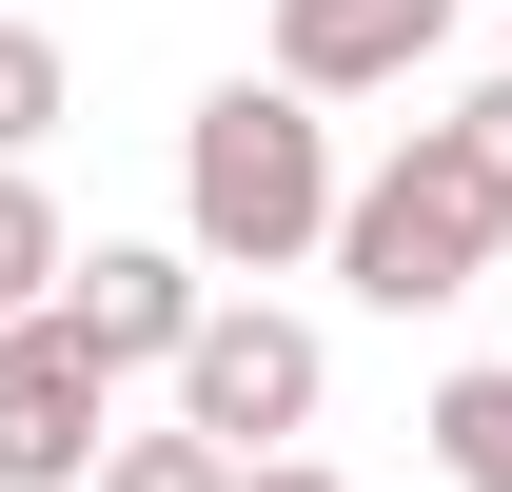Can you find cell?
<instances>
[{"label":"cell","instance_id":"9","mask_svg":"<svg viewBox=\"0 0 512 492\" xmlns=\"http://www.w3.org/2000/svg\"><path fill=\"white\" fill-rule=\"evenodd\" d=\"M40 138H60V40L0 20V178H40Z\"/></svg>","mask_w":512,"mask_h":492},{"label":"cell","instance_id":"5","mask_svg":"<svg viewBox=\"0 0 512 492\" xmlns=\"http://www.w3.org/2000/svg\"><path fill=\"white\" fill-rule=\"evenodd\" d=\"M197 315H217V276H197L178 237H99V256H79V296H60V335H79L99 374H178Z\"/></svg>","mask_w":512,"mask_h":492},{"label":"cell","instance_id":"11","mask_svg":"<svg viewBox=\"0 0 512 492\" xmlns=\"http://www.w3.org/2000/svg\"><path fill=\"white\" fill-rule=\"evenodd\" d=\"M453 138H473V178L512 197V79H473V99H453Z\"/></svg>","mask_w":512,"mask_h":492},{"label":"cell","instance_id":"1","mask_svg":"<svg viewBox=\"0 0 512 492\" xmlns=\"http://www.w3.org/2000/svg\"><path fill=\"white\" fill-rule=\"evenodd\" d=\"M335 217H355V178H335V119L296 79H217L178 119V256L197 276H296V256H335Z\"/></svg>","mask_w":512,"mask_h":492},{"label":"cell","instance_id":"10","mask_svg":"<svg viewBox=\"0 0 512 492\" xmlns=\"http://www.w3.org/2000/svg\"><path fill=\"white\" fill-rule=\"evenodd\" d=\"M99 492H237V453H217V433H119V453H99Z\"/></svg>","mask_w":512,"mask_h":492},{"label":"cell","instance_id":"4","mask_svg":"<svg viewBox=\"0 0 512 492\" xmlns=\"http://www.w3.org/2000/svg\"><path fill=\"white\" fill-rule=\"evenodd\" d=\"M99 453H119V374L60 315H20L0 335V492H99Z\"/></svg>","mask_w":512,"mask_h":492},{"label":"cell","instance_id":"12","mask_svg":"<svg viewBox=\"0 0 512 492\" xmlns=\"http://www.w3.org/2000/svg\"><path fill=\"white\" fill-rule=\"evenodd\" d=\"M237 492H355V473H335V453H276V473H237Z\"/></svg>","mask_w":512,"mask_h":492},{"label":"cell","instance_id":"7","mask_svg":"<svg viewBox=\"0 0 512 492\" xmlns=\"http://www.w3.org/2000/svg\"><path fill=\"white\" fill-rule=\"evenodd\" d=\"M434 473H453V492H512V355L434 374Z\"/></svg>","mask_w":512,"mask_h":492},{"label":"cell","instance_id":"6","mask_svg":"<svg viewBox=\"0 0 512 492\" xmlns=\"http://www.w3.org/2000/svg\"><path fill=\"white\" fill-rule=\"evenodd\" d=\"M453 60V0H276V79L296 99H394V79H434Z\"/></svg>","mask_w":512,"mask_h":492},{"label":"cell","instance_id":"2","mask_svg":"<svg viewBox=\"0 0 512 492\" xmlns=\"http://www.w3.org/2000/svg\"><path fill=\"white\" fill-rule=\"evenodd\" d=\"M493 256H512V197L473 178V138H453V119H414L375 178H355V217H335V276H355L375 315H453Z\"/></svg>","mask_w":512,"mask_h":492},{"label":"cell","instance_id":"8","mask_svg":"<svg viewBox=\"0 0 512 492\" xmlns=\"http://www.w3.org/2000/svg\"><path fill=\"white\" fill-rule=\"evenodd\" d=\"M79 296V237H60V197L40 178H0V335H20V315H60Z\"/></svg>","mask_w":512,"mask_h":492},{"label":"cell","instance_id":"3","mask_svg":"<svg viewBox=\"0 0 512 492\" xmlns=\"http://www.w3.org/2000/svg\"><path fill=\"white\" fill-rule=\"evenodd\" d=\"M316 394H335V355H316V315H276V296H217L197 355H178V433H217L237 473H276L316 433Z\"/></svg>","mask_w":512,"mask_h":492}]
</instances>
